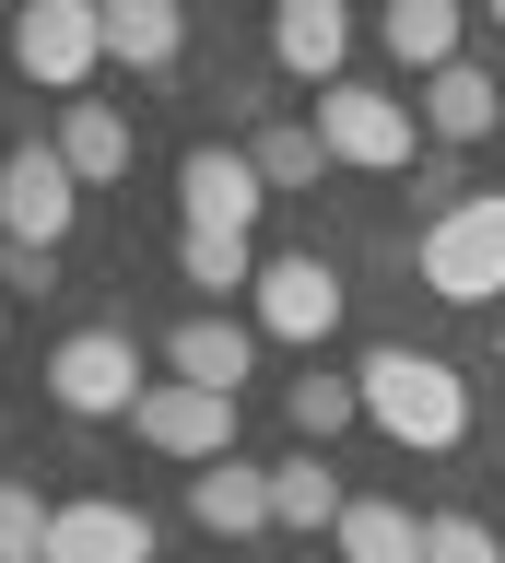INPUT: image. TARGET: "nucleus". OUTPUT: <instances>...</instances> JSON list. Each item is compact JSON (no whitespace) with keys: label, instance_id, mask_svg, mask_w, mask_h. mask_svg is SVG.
I'll use <instances>...</instances> for the list:
<instances>
[{"label":"nucleus","instance_id":"25","mask_svg":"<svg viewBox=\"0 0 505 563\" xmlns=\"http://www.w3.org/2000/svg\"><path fill=\"white\" fill-rule=\"evenodd\" d=\"M0 294H59V258L47 246H0Z\"/></svg>","mask_w":505,"mask_h":563},{"label":"nucleus","instance_id":"8","mask_svg":"<svg viewBox=\"0 0 505 563\" xmlns=\"http://www.w3.org/2000/svg\"><path fill=\"white\" fill-rule=\"evenodd\" d=\"M248 329L259 341H294V352H318L329 329H341V271H329L318 246H294V258H271L248 294Z\"/></svg>","mask_w":505,"mask_h":563},{"label":"nucleus","instance_id":"4","mask_svg":"<svg viewBox=\"0 0 505 563\" xmlns=\"http://www.w3.org/2000/svg\"><path fill=\"white\" fill-rule=\"evenodd\" d=\"M83 200H95V188L59 165V141H12V153H0V246H47V258H59Z\"/></svg>","mask_w":505,"mask_h":563},{"label":"nucleus","instance_id":"27","mask_svg":"<svg viewBox=\"0 0 505 563\" xmlns=\"http://www.w3.org/2000/svg\"><path fill=\"white\" fill-rule=\"evenodd\" d=\"M0 329H12V294H0Z\"/></svg>","mask_w":505,"mask_h":563},{"label":"nucleus","instance_id":"21","mask_svg":"<svg viewBox=\"0 0 505 563\" xmlns=\"http://www.w3.org/2000/svg\"><path fill=\"white\" fill-rule=\"evenodd\" d=\"M248 153H259V188H271V200H283V188H318V176H329L318 118H259V130H248Z\"/></svg>","mask_w":505,"mask_h":563},{"label":"nucleus","instance_id":"2","mask_svg":"<svg viewBox=\"0 0 505 563\" xmlns=\"http://www.w3.org/2000/svg\"><path fill=\"white\" fill-rule=\"evenodd\" d=\"M411 271H424L435 306H494L505 317V188H470L459 211H435L411 235Z\"/></svg>","mask_w":505,"mask_h":563},{"label":"nucleus","instance_id":"18","mask_svg":"<svg viewBox=\"0 0 505 563\" xmlns=\"http://www.w3.org/2000/svg\"><path fill=\"white\" fill-rule=\"evenodd\" d=\"M259 271H271L259 235H177V282H188L212 317H223V294H259Z\"/></svg>","mask_w":505,"mask_h":563},{"label":"nucleus","instance_id":"10","mask_svg":"<svg viewBox=\"0 0 505 563\" xmlns=\"http://www.w3.org/2000/svg\"><path fill=\"white\" fill-rule=\"evenodd\" d=\"M153 552L165 540H153V517L130 493H72L59 528H47V563H153Z\"/></svg>","mask_w":505,"mask_h":563},{"label":"nucleus","instance_id":"26","mask_svg":"<svg viewBox=\"0 0 505 563\" xmlns=\"http://www.w3.org/2000/svg\"><path fill=\"white\" fill-rule=\"evenodd\" d=\"M494 364H505V317H494Z\"/></svg>","mask_w":505,"mask_h":563},{"label":"nucleus","instance_id":"15","mask_svg":"<svg viewBox=\"0 0 505 563\" xmlns=\"http://www.w3.org/2000/svg\"><path fill=\"white\" fill-rule=\"evenodd\" d=\"M376 47H388L411 82H435V70L470 59V24H459V0H388V12H376Z\"/></svg>","mask_w":505,"mask_h":563},{"label":"nucleus","instance_id":"20","mask_svg":"<svg viewBox=\"0 0 505 563\" xmlns=\"http://www.w3.org/2000/svg\"><path fill=\"white\" fill-rule=\"evenodd\" d=\"M329 540H341V563H424V517L388 505V493H353V517L329 528Z\"/></svg>","mask_w":505,"mask_h":563},{"label":"nucleus","instance_id":"7","mask_svg":"<svg viewBox=\"0 0 505 563\" xmlns=\"http://www.w3.org/2000/svg\"><path fill=\"white\" fill-rule=\"evenodd\" d=\"M177 211H188V235H259V211H271L259 153L248 141H188L177 153Z\"/></svg>","mask_w":505,"mask_h":563},{"label":"nucleus","instance_id":"19","mask_svg":"<svg viewBox=\"0 0 505 563\" xmlns=\"http://www.w3.org/2000/svg\"><path fill=\"white\" fill-rule=\"evenodd\" d=\"M341 517H353V493H341V470L318 446L271 470V528H341Z\"/></svg>","mask_w":505,"mask_h":563},{"label":"nucleus","instance_id":"6","mask_svg":"<svg viewBox=\"0 0 505 563\" xmlns=\"http://www.w3.org/2000/svg\"><path fill=\"white\" fill-rule=\"evenodd\" d=\"M318 141H329V165H353V176H399L411 141H424V118H411V95H388V82H329L318 95Z\"/></svg>","mask_w":505,"mask_h":563},{"label":"nucleus","instance_id":"9","mask_svg":"<svg viewBox=\"0 0 505 563\" xmlns=\"http://www.w3.org/2000/svg\"><path fill=\"white\" fill-rule=\"evenodd\" d=\"M130 434H142L153 457L212 470V457H235V399H223V387H188V376H153L142 411H130Z\"/></svg>","mask_w":505,"mask_h":563},{"label":"nucleus","instance_id":"12","mask_svg":"<svg viewBox=\"0 0 505 563\" xmlns=\"http://www.w3.org/2000/svg\"><path fill=\"white\" fill-rule=\"evenodd\" d=\"M165 376H188V387H223V399H235V387L259 376V329H248V317L188 306L177 329H165Z\"/></svg>","mask_w":505,"mask_h":563},{"label":"nucleus","instance_id":"11","mask_svg":"<svg viewBox=\"0 0 505 563\" xmlns=\"http://www.w3.org/2000/svg\"><path fill=\"white\" fill-rule=\"evenodd\" d=\"M411 118H424L435 153H470V141L505 130V82L482 59H459V70H435V82H411Z\"/></svg>","mask_w":505,"mask_h":563},{"label":"nucleus","instance_id":"23","mask_svg":"<svg viewBox=\"0 0 505 563\" xmlns=\"http://www.w3.org/2000/svg\"><path fill=\"white\" fill-rule=\"evenodd\" d=\"M47 528H59V505L36 482H0V563H47Z\"/></svg>","mask_w":505,"mask_h":563},{"label":"nucleus","instance_id":"3","mask_svg":"<svg viewBox=\"0 0 505 563\" xmlns=\"http://www.w3.org/2000/svg\"><path fill=\"white\" fill-rule=\"evenodd\" d=\"M0 47H12V70H24L36 95L83 106L95 70H107V0H24V12L0 24Z\"/></svg>","mask_w":505,"mask_h":563},{"label":"nucleus","instance_id":"24","mask_svg":"<svg viewBox=\"0 0 505 563\" xmlns=\"http://www.w3.org/2000/svg\"><path fill=\"white\" fill-rule=\"evenodd\" d=\"M424 563H505L494 517H424Z\"/></svg>","mask_w":505,"mask_h":563},{"label":"nucleus","instance_id":"16","mask_svg":"<svg viewBox=\"0 0 505 563\" xmlns=\"http://www.w3.org/2000/svg\"><path fill=\"white\" fill-rule=\"evenodd\" d=\"M59 165L83 176V188H118V176H130V118H118L107 95H83V106H59Z\"/></svg>","mask_w":505,"mask_h":563},{"label":"nucleus","instance_id":"13","mask_svg":"<svg viewBox=\"0 0 505 563\" xmlns=\"http://www.w3.org/2000/svg\"><path fill=\"white\" fill-rule=\"evenodd\" d=\"M271 59L294 70V82H353V12H341V0H283V12H271Z\"/></svg>","mask_w":505,"mask_h":563},{"label":"nucleus","instance_id":"22","mask_svg":"<svg viewBox=\"0 0 505 563\" xmlns=\"http://www.w3.org/2000/svg\"><path fill=\"white\" fill-rule=\"evenodd\" d=\"M283 422L306 434V446H329L341 422H364V387H353V376H294V387H283Z\"/></svg>","mask_w":505,"mask_h":563},{"label":"nucleus","instance_id":"17","mask_svg":"<svg viewBox=\"0 0 505 563\" xmlns=\"http://www.w3.org/2000/svg\"><path fill=\"white\" fill-rule=\"evenodd\" d=\"M107 59L118 70H177L188 59V12L177 0H107Z\"/></svg>","mask_w":505,"mask_h":563},{"label":"nucleus","instance_id":"5","mask_svg":"<svg viewBox=\"0 0 505 563\" xmlns=\"http://www.w3.org/2000/svg\"><path fill=\"white\" fill-rule=\"evenodd\" d=\"M142 387L153 376H142V341H130V329H72V341L47 352V399L72 422H130Z\"/></svg>","mask_w":505,"mask_h":563},{"label":"nucleus","instance_id":"1","mask_svg":"<svg viewBox=\"0 0 505 563\" xmlns=\"http://www.w3.org/2000/svg\"><path fill=\"white\" fill-rule=\"evenodd\" d=\"M353 387H364V422H376L388 446H411V457H459V446H470V376L447 364V352L376 341V352L353 364Z\"/></svg>","mask_w":505,"mask_h":563},{"label":"nucleus","instance_id":"14","mask_svg":"<svg viewBox=\"0 0 505 563\" xmlns=\"http://www.w3.org/2000/svg\"><path fill=\"white\" fill-rule=\"evenodd\" d=\"M188 517L212 528L223 552L259 540V528H271V470H259V457H212V470H188Z\"/></svg>","mask_w":505,"mask_h":563}]
</instances>
